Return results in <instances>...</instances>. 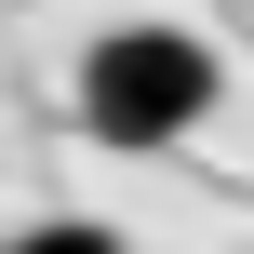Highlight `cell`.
<instances>
[{
    "instance_id": "obj_1",
    "label": "cell",
    "mask_w": 254,
    "mask_h": 254,
    "mask_svg": "<svg viewBox=\"0 0 254 254\" xmlns=\"http://www.w3.org/2000/svg\"><path fill=\"white\" fill-rule=\"evenodd\" d=\"M214 94H228L214 40L201 27H161V13L94 27V54H80V134L94 147H174V134L214 121Z\"/></svg>"
},
{
    "instance_id": "obj_2",
    "label": "cell",
    "mask_w": 254,
    "mask_h": 254,
    "mask_svg": "<svg viewBox=\"0 0 254 254\" xmlns=\"http://www.w3.org/2000/svg\"><path fill=\"white\" fill-rule=\"evenodd\" d=\"M0 254H121V228H107V214H27Z\"/></svg>"
}]
</instances>
